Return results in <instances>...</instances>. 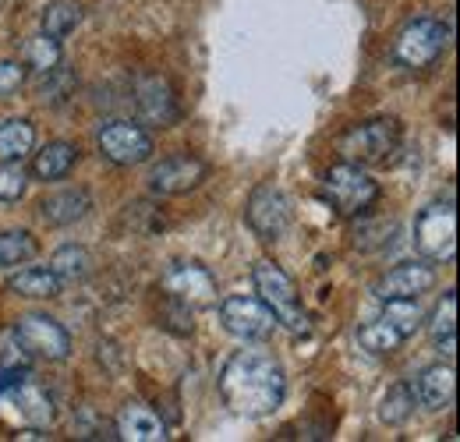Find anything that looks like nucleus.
<instances>
[{
  "mask_svg": "<svg viewBox=\"0 0 460 442\" xmlns=\"http://www.w3.org/2000/svg\"><path fill=\"white\" fill-rule=\"evenodd\" d=\"M217 389H220V400L230 414L259 421V418H270L284 407L288 376H284V365L277 361L273 350L244 347V350H234L227 365L220 368Z\"/></svg>",
  "mask_w": 460,
  "mask_h": 442,
  "instance_id": "nucleus-1",
  "label": "nucleus"
},
{
  "mask_svg": "<svg viewBox=\"0 0 460 442\" xmlns=\"http://www.w3.org/2000/svg\"><path fill=\"white\" fill-rule=\"evenodd\" d=\"M450 47V25L439 18H414L394 36L390 57L403 71H429Z\"/></svg>",
  "mask_w": 460,
  "mask_h": 442,
  "instance_id": "nucleus-2",
  "label": "nucleus"
},
{
  "mask_svg": "<svg viewBox=\"0 0 460 442\" xmlns=\"http://www.w3.org/2000/svg\"><path fill=\"white\" fill-rule=\"evenodd\" d=\"M252 279H255L259 301L273 312L277 326H284V330H290V332L308 330V312H305V305H301V294H297L294 279H290L277 262H270V259L255 262Z\"/></svg>",
  "mask_w": 460,
  "mask_h": 442,
  "instance_id": "nucleus-3",
  "label": "nucleus"
},
{
  "mask_svg": "<svg viewBox=\"0 0 460 442\" xmlns=\"http://www.w3.org/2000/svg\"><path fill=\"white\" fill-rule=\"evenodd\" d=\"M323 195L330 199V206L344 220H358V217H365L379 202V181L365 166L337 164L330 166L326 177H323Z\"/></svg>",
  "mask_w": 460,
  "mask_h": 442,
  "instance_id": "nucleus-4",
  "label": "nucleus"
},
{
  "mask_svg": "<svg viewBox=\"0 0 460 442\" xmlns=\"http://www.w3.org/2000/svg\"><path fill=\"white\" fill-rule=\"evenodd\" d=\"M401 135L403 131L397 117H376V120L354 124L350 131H344L341 142H337V153L344 156V164H358V166L383 164V160H390L397 153Z\"/></svg>",
  "mask_w": 460,
  "mask_h": 442,
  "instance_id": "nucleus-5",
  "label": "nucleus"
},
{
  "mask_svg": "<svg viewBox=\"0 0 460 442\" xmlns=\"http://www.w3.org/2000/svg\"><path fill=\"white\" fill-rule=\"evenodd\" d=\"M414 248L425 262H450L457 252V213L454 199L425 206L414 220Z\"/></svg>",
  "mask_w": 460,
  "mask_h": 442,
  "instance_id": "nucleus-6",
  "label": "nucleus"
},
{
  "mask_svg": "<svg viewBox=\"0 0 460 442\" xmlns=\"http://www.w3.org/2000/svg\"><path fill=\"white\" fill-rule=\"evenodd\" d=\"M0 411H4L11 421H18L22 429H40V432L50 429V425H54V414H58L50 389L32 383L29 372L0 386Z\"/></svg>",
  "mask_w": 460,
  "mask_h": 442,
  "instance_id": "nucleus-7",
  "label": "nucleus"
},
{
  "mask_svg": "<svg viewBox=\"0 0 460 442\" xmlns=\"http://www.w3.org/2000/svg\"><path fill=\"white\" fill-rule=\"evenodd\" d=\"M160 290L167 301H177L191 312L217 305V277L199 262H173L160 277Z\"/></svg>",
  "mask_w": 460,
  "mask_h": 442,
  "instance_id": "nucleus-8",
  "label": "nucleus"
},
{
  "mask_svg": "<svg viewBox=\"0 0 460 442\" xmlns=\"http://www.w3.org/2000/svg\"><path fill=\"white\" fill-rule=\"evenodd\" d=\"M220 323L241 343H262L277 330L273 312L259 297H244V294H230L220 301Z\"/></svg>",
  "mask_w": 460,
  "mask_h": 442,
  "instance_id": "nucleus-9",
  "label": "nucleus"
},
{
  "mask_svg": "<svg viewBox=\"0 0 460 442\" xmlns=\"http://www.w3.org/2000/svg\"><path fill=\"white\" fill-rule=\"evenodd\" d=\"M14 340L32 354V358H43V361H67L71 354V332L60 326L54 315H43V312H29L14 323Z\"/></svg>",
  "mask_w": 460,
  "mask_h": 442,
  "instance_id": "nucleus-10",
  "label": "nucleus"
},
{
  "mask_svg": "<svg viewBox=\"0 0 460 442\" xmlns=\"http://www.w3.org/2000/svg\"><path fill=\"white\" fill-rule=\"evenodd\" d=\"M103 160L117 166H138L153 156V135L135 120H107L96 135Z\"/></svg>",
  "mask_w": 460,
  "mask_h": 442,
  "instance_id": "nucleus-11",
  "label": "nucleus"
},
{
  "mask_svg": "<svg viewBox=\"0 0 460 442\" xmlns=\"http://www.w3.org/2000/svg\"><path fill=\"white\" fill-rule=\"evenodd\" d=\"M244 223L259 241H280L290 226V202L277 184H259L248 195L244 206Z\"/></svg>",
  "mask_w": 460,
  "mask_h": 442,
  "instance_id": "nucleus-12",
  "label": "nucleus"
},
{
  "mask_svg": "<svg viewBox=\"0 0 460 442\" xmlns=\"http://www.w3.org/2000/svg\"><path fill=\"white\" fill-rule=\"evenodd\" d=\"M206 177H209L206 160H199V156H191V153H173V156H164L160 164L149 170V191H153V195H164V199L188 195V191H195Z\"/></svg>",
  "mask_w": 460,
  "mask_h": 442,
  "instance_id": "nucleus-13",
  "label": "nucleus"
},
{
  "mask_svg": "<svg viewBox=\"0 0 460 442\" xmlns=\"http://www.w3.org/2000/svg\"><path fill=\"white\" fill-rule=\"evenodd\" d=\"M436 283H439V277L429 262H401L372 287V294L379 301H411V297L421 301V294H429Z\"/></svg>",
  "mask_w": 460,
  "mask_h": 442,
  "instance_id": "nucleus-14",
  "label": "nucleus"
},
{
  "mask_svg": "<svg viewBox=\"0 0 460 442\" xmlns=\"http://www.w3.org/2000/svg\"><path fill=\"white\" fill-rule=\"evenodd\" d=\"M135 107H138V117L153 128H171L181 117V107H177V96H173V85L164 78V75H149L138 82L135 89Z\"/></svg>",
  "mask_w": 460,
  "mask_h": 442,
  "instance_id": "nucleus-15",
  "label": "nucleus"
},
{
  "mask_svg": "<svg viewBox=\"0 0 460 442\" xmlns=\"http://www.w3.org/2000/svg\"><path fill=\"white\" fill-rule=\"evenodd\" d=\"M411 389H414L418 407H425V411H443V407H450V403H454V393H457L454 361H436V365L421 368V372L414 376Z\"/></svg>",
  "mask_w": 460,
  "mask_h": 442,
  "instance_id": "nucleus-16",
  "label": "nucleus"
},
{
  "mask_svg": "<svg viewBox=\"0 0 460 442\" xmlns=\"http://www.w3.org/2000/svg\"><path fill=\"white\" fill-rule=\"evenodd\" d=\"M117 439L124 442H164L167 439V425L160 421L156 411L142 407V403H124L117 414Z\"/></svg>",
  "mask_w": 460,
  "mask_h": 442,
  "instance_id": "nucleus-17",
  "label": "nucleus"
},
{
  "mask_svg": "<svg viewBox=\"0 0 460 442\" xmlns=\"http://www.w3.org/2000/svg\"><path fill=\"white\" fill-rule=\"evenodd\" d=\"M89 209H93V199L85 188H60L40 202V217L47 226H71V223L85 220Z\"/></svg>",
  "mask_w": 460,
  "mask_h": 442,
  "instance_id": "nucleus-18",
  "label": "nucleus"
},
{
  "mask_svg": "<svg viewBox=\"0 0 460 442\" xmlns=\"http://www.w3.org/2000/svg\"><path fill=\"white\" fill-rule=\"evenodd\" d=\"M7 290L14 297H25V301H54V297H60L64 283L54 277L50 266H25L7 279Z\"/></svg>",
  "mask_w": 460,
  "mask_h": 442,
  "instance_id": "nucleus-19",
  "label": "nucleus"
},
{
  "mask_svg": "<svg viewBox=\"0 0 460 442\" xmlns=\"http://www.w3.org/2000/svg\"><path fill=\"white\" fill-rule=\"evenodd\" d=\"M78 164V146L71 142H47L36 156H32V177L36 181H64Z\"/></svg>",
  "mask_w": 460,
  "mask_h": 442,
  "instance_id": "nucleus-20",
  "label": "nucleus"
},
{
  "mask_svg": "<svg viewBox=\"0 0 460 442\" xmlns=\"http://www.w3.org/2000/svg\"><path fill=\"white\" fill-rule=\"evenodd\" d=\"M407 340H411V336H407L390 315H379V319H372V323H365V326L358 330V343H361L368 354H376V358L401 350Z\"/></svg>",
  "mask_w": 460,
  "mask_h": 442,
  "instance_id": "nucleus-21",
  "label": "nucleus"
},
{
  "mask_svg": "<svg viewBox=\"0 0 460 442\" xmlns=\"http://www.w3.org/2000/svg\"><path fill=\"white\" fill-rule=\"evenodd\" d=\"M429 332L436 340V347L447 354V361H454V347H457V297L454 290H447L436 305V312L429 315Z\"/></svg>",
  "mask_w": 460,
  "mask_h": 442,
  "instance_id": "nucleus-22",
  "label": "nucleus"
},
{
  "mask_svg": "<svg viewBox=\"0 0 460 442\" xmlns=\"http://www.w3.org/2000/svg\"><path fill=\"white\" fill-rule=\"evenodd\" d=\"M64 60V50H60V40L47 36V32H36L22 43V64L36 75H50L54 67H60Z\"/></svg>",
  "mask_w": 460,
  "mask_h": 442,
  "instance_id": "nucleus-23",
  "label": "nucleus"
},
{
  "mask_svg": "<svg viewBox=\"0 0 460 442\" xmlns=\"http://www.w3.org/2000/svg\"><path fill=\"white\" fill-rule=\"evenodd\" d=\"M36 149V128L25 117L0 120V160H25Z\"/></svg>",
  "mask_w": 460,
  "mask_h": 442,
  "instance_id": "nucleus-24",
  "label": "nucleus"
},
{
  "mask_svg": "<svg viewBox=\"0 0 460 442\" xmlns=\"http://www.w3.org/2000/svg\"><path fill=\"white\" fill-rule=\"evenodd\" d=\"M82 18H85V11H82L78 0H50V4L43 7L40 32H47V36H54V40H64L67 32H75V29L82 25Z\"/></svg>",
  "mask_w": 460,
  "mask_h": 442,
  "instance_id": "nucleus-25",
  "label": "nucleus"
},
{
  "mask_svg": "<svg viewBox=\"0 0 460 442\" xmlns=\"http://www.w3.org/2000/svg\"><path fill=\"white\" fill-rule=\"evenodd\" d=\"M50 270H54V277L60 283H82L93 273V255L82 244H60L54 252V259H50Z\"/></svg>",
  "mask_w": 460,
  "mask_h": 442,
  "instance_id": "nucleus-26",
  "label": "nucleus"
},
{
  "mask_svg": "<svg viewBox=\"0 0 460 442\" xmlns=\"http://www.w3.org/2000/svg\"><path fill=\"white\" fill-rule=\"evenodd\" d=\"M414 407H418V400H414V389L411 383H394V386L383 393V400H379V421L383 425H390V429H397L403 425L411 414H414Z\"/></svg>",
  "mask_w": 460,
  "mask_h": 442,
  "instance_id": "nucleus-27",
  "label": "nucleus"
},
{
  "mask_svg": "<svg viewBox=\"0 0 460 442\" xmlns=\"http://www.w3.org/2000/svg\"><path fill=\"white\" fill-rule=\"evenodd\" d=\"M36 255V237L29 230H0V270H18Z\"/></svg>",
  "mask_w": 460,
  "mask_h": 442,
  "instance_id": "nucleus-28",
  "label": "nucleus"
},
{
  "mask_svg": "<svg viewBox=\"0 0 460 442\" xmlns=\"http://www.w3.org/2000/svg\"><path fill=\"white\" fill-rule=\"evenodd\" d=\"M29 188V170L22 160H0V202H18Z\"/></svg>",
  "mask_w": 460,
  "mask_h": 442,
  "instance_id": "nucleus-29",
  "label": "nucleus"
},
{
  "mask_svg": "<svg viewBox=\"0 0 460 442\" xmlns=\"http://www.w3.org/2000/svg\"><path fill=\"white\" fill-rule=\"evenodd\" d=\"M394 230H397L394 223H361V226L354 230V244H358L361 252H372V248L386 244Z\"/></svg>",
  "mask_w": 460,
  "mask_h": 442,
  "instance_id": "nucleus-30",
  "label": "nucleus"
},
{
  "mask_svg": "<svg viewBox=\"0 0 460 442\" xmlns=\"http://www.w3.org/2000/svg\"><path fill=\"white\" fill-rule=\"evenodd\" d=\"M29 78V67L22 60H0V100L14 96Z\"/></svg>",
  "mask_w": 460,
  "mask_h": 442,
  "instance_id": "nucleus-31",
  "label": "nucleus"
}]
</instances>
